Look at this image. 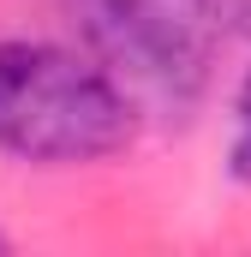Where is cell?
Wrapping results in <instances>:
<instances>
[{
	"label": "cell",
	"mask_w": 251,
	"mask_h": 257,
	"mask_svg": "<svg viewBox=\"0 0 251 257\" xmlns=\"http://www.w3.org/2000/svg\"><path fill=\"white\" fill-rule=\"evenodd\" d=\"M227 174L251 186V66L245 78H239V90H233V138H227Z\"/></svg>",
	"instance_id": "obj_3"
},
{
	"label": "cell",
	"mask_w": 251,
	"mask_h": 257,
	"mask_svg": "<svg viewBox=\"0 0 251 257\" xmlns=\"http://www.w3.org/2000/svg\"><path fill=\"white\" fill-rule=\"evenodd\" d=\"M6 245H12V239H6V233H0V251H6Z\"/></svg>",
	"instance_id": "obj_5"
},
{
	"label": "cell",
	"mask_w": 251,
	"mask_h": 257,
	"mask_svg": "<svg viewBox=\"0 0 251 257\" xmlns=\"http://www.w3.org/2000/svg\"><path fill=\"white\" fill-rule=\"evenodd\" d=\"M138 102L90 48L42 36L0 42V156L30 168H96L132 150Z\"/></svg>",
	"instance_id": "obj_1"
},
{
	"label": "cell",
	"mask_w": 251,
	"mask_h": 257,
	"mask_svg": "<svg viewBox=\"0 0 251 257\" xmlns=\"http://www.w3.org/2000/svg\"><path fill=\"white\" fill-rule=\"evenodd\" d=\"M78 48L120 78L144 120L186 126L209 96L215 54L227 42L221 0H60Z\"/></svg>",
	"instance_id": "obj_2"
},
{
	"label": "cell",
	"mask_w": 251,
	"mask_h": 257,
	"mask_svg": "<svg viewBox=\"0 0 251 257\" xmlns=\"http://www.w3.org/2000/svg\"><path fill=\"white\" fill-rule=\"evenodd\" d=\"M221 12H227V30H245L251 36V0H221Z\"/></svg>",
	"instance_id": "obj_4"
}]
</instances>
